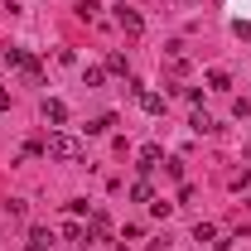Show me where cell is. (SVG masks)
<instances>
[{"mask_svg": "<svg viewBox=\"0 0 251 251\" xmlns=\"http://www.w3.org/2000/svg\"><path fill=\"white\" fill-rule=\"evenodd\" d=\"M44 155H53V159H82V140H77V135H68V130H49Z\"/></svg>", "mask_w": 251, "mask_h": 251, "instance_id": "obj_1", "label": "cell"}, {"mask_svg": "<svg viewBox=\"0 0 251 251\" xmlns=\"http://www.w3.org/2000/svg\"><path fill=\"white\" fill-rule=\"evenodd\" d=\"M130 97H135V101H140L150 116H159V111H164V97H159V92H150L145 82H130Z\"/></svg>", "mask_w": 251, "mask_h": 251, "instance_id": "obj_2", "label": "cell"}, {"mask_svg": "<svg viewBox=\"0 0 251 251\" xmlns=\"http://www.w3.org/2000/svg\"><path fill=\"white\" fill-rule=\"evenodd\" d=\"M116 25H121L130 39H135V34H145V20H140V10H130V5H121V10H116Z\"/></svg>", "mask_w": 251, "mask_h": 251, "instance_id": "obj_3", "label": "cell"}, {"mask_svg": "<svg viewBox=\"0 0 251 251\" xmlns=\"http://www.w3.org/2000/svg\"><path fill=\"white\" fill-rule=\"evenodd\" d=\"M5 58L15 63V68H20V73H25V77H34V82H39V58H34V53H25V49H10V53H5Z\"/></svg>", "mask_w": 251, "mask_h": 251, "instance_id": "obj_4", "label": "cell"}, {"mask_svg": "<svg viewBox=\"0 0 251 251\" xmlns=\"http://www.w3.org/2000/svg\"><path fill=\"white\" fill-rule=\"evenodd\" d=\"M44 121H49V126H68V101L49 97V101H44Z\"/></svg>", "mask_w": 251, "mask_h": 251, "instance_id": "obj_5", "label": "cell"}, {"mask_svg": "<svg viewBox=\"0 0 251 251\" xmlns=\"http://www.w3.org/2000/svg\"><path fill=\"white\" fill-rule=\"evenodd\" d=\"M159 159H164V150H159V145H140V174L159 169Z\"/></svg>", "mask_w": 251, "mask_h": 251, "instance_id": "obj_6", "label": "cell"}, {"mask_svg": "<svg viewBox=\"0 0 251 251\" xmlns=\"http://www.w3.org/2000/svg\"><path fill=\"white\" fill-rule=\"evenodd\" d=\"M193 242H198V247H218V227H213V222H198V227H193Z\"/></svg>", "mask_w": 251, "mask_h": 251, "instance_id": "obj_7", "label": "cell"}, {"mask_svg": "<svg viewBox=\"0 0 251 251\" xmlns=\"http://www.w3.org/2000/svg\"><path fill=\"white\" fill-rule=\"evenodd\" d=\"M63 237H68V242H92V227H82V222H63Z\"/></svg>", "mask_w": 251, "mask_h": 251, "instance_id": "obj_8", "label": "cell"}, {"mask_svg": "<svg viewBox=\"0 0 251 251\" xmlns=\"http://www.w3.org/2000/svg\"><path fill=\"white\" fill-rule=\"evenodd\" d=\"M208 87H213V92H232V77H227L222 68H208Z\"/></svg>", "mask_w": 251, "mask_h": 251, "instance_id": "obj_9", "label": "cell"}, {"mask_svg": "<svg viewBox=\"0 0 251 251\" xmlns=\"http://www.w3.org/2000/svg\"><path fill=\"white\" fill-rule=\"evenodd\" d=\"M193 130H198V135H213V130H218V121H213V116H208V111H193Z\"/></svg>", "mask_w": 251, "mask_h": 251, "instance_id": "obj_10", "label": "cell"}, {"mask_svg": "<svg viewBox=\"0 0 251 251\" xmlns=\"http://www.w3.org/2000/svg\"><path fill=\"white\" fill-rule=\"evenodd\" d=\"M49 242H53V232H49V227H29V247L49 251Z\"/></svg>", "mask_w": 251, "mask_h": 251, "instance_id": "obj_11", "label": "cell"}, {"mask_svg": "<svg viewBox=\"0 0 251 251\" xmlns=\"http://www.w3.org/2000/svg\"><path fill=\"white\" fill-rule=\"evenodd\" d=\"M101 77H106V68H82V87H101Z\"/></svg>", "mask_w": 251, "mask_h": 251, "instance_id": "obj_12", "label": "cell"}, {"mask_svg": "<svg viewBox=\"0 0 251 251\" xmlns=\"http://www.w3.org/2000/svg\"><path fill=\"white\" fill-rule=\"evenodd\" d=\"M111 126H116V116L106 111V116H97V121H87V130H92V135H101V130H111Z\"/></svg>", "mask_w": 251, "mask_h": 251, "instance_id": "obj_13", "label": "cell"}, {"mask_svg": "<svg viewBox=\"0 0 251 251\" xmlns=\"http://www.w3.org/2000/svg\"><path fill=\"white\" fill-rule=\"evenodd\" d=\"M130 198H135V203H150V184H145V179H140V184H130Z\"/></svg>", "mask_w": 251, "mask_h": 251, "instance_id": "obj_14", "label": "cell"}, {"mask_svg": "<svg viewBox=\"0 0 251 251\" xmlns=\"http://www.w3.org/2000/svg\"><path fill=\"white\" fill-rule=\"evenodd\" d=\"M106 73H130V63H126L121 53H111V58H106Z\"/></svg>", "mask_w": 251, "mask_h": 251, "instance_id": "obj_15", "label": "cell"}, {"mask_svg": "<svg viewBox=\"0 0 251 251\" xmlns=\"http://www.w3.org/2000/svg\"><path fill=\"white\" fill-rule=\"evenodd\" d=\"M150 213H155V218H169V213H174V203H164V198H155V203H150Z\"/></svg>", "mask_w": 251, "mask_h": 251, "instance_id": "obj_16", "label": "cell"}, {"mask_svg": "<svg viewBox=\"0 0 251 251\" xmlns=\"http://www.w3.org/2000/svg\"><path fill=\"white\" fill-rule=\"evenodd\" d=\"M232 34H237V39H251V25L247 20H232Z\"/></svg>", "mask_w": 251, "mask_h": 251, "instance_id": "obj_17", "label": "cell"}, {"mask_svg": "<svg viewBox=\"0 0 251 251\" xmlns=\"http://www.w3.org/2000/svg\"><path fill=\"white\" fill-rule=\"evenodd\" d=\"M232 188H237V193H251V174H242V179H237Z\"/></svg>", "mask_w": 251, "mask_h": 251, "instance_id": "obj_18", "label": "cell"}, {"mask_svg": "<svg viewBox=\"0 0 251 251\" xmlns=\"http://www.w3.org/2000/svg\"><path fill=\"white\" fill-rule=\"evenodd\" d=\"M29 251H39V247H29Z\"/></svg>", "mask_w": 251, "mask_h": 251, "instance_id": "obj_19", "label": "cell"}]
</instances>
